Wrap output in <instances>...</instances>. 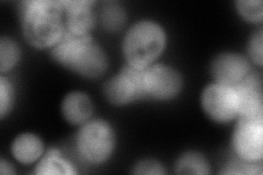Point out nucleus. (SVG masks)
I'll return each mask as SVG.
<instances>
[{
    "mask_svg": "<svg viewBox=\"0 0 263 175\" xmlns=\"http://www.w3.org/2000/svg\"><path fill=\"white\" fill-rule=\"evenodd\" d=\"M19 15L22 34L35 48H52L65 32L60 0H27L20 4Z\"/></svg>",
    "mask_w": 263,
    "mask_h": 175,
    "instance_id": "1",
    "label": "nucleus"
},
{
    "mask_svg": "<svg viewBox=\"0 0 263 175\" xmlns=\"http://www.w3.org/2000/svg\"><path fill=\"white\" fill-rule=\"evenodd\" d=\"M51 55L64 68L85 78L101 77L109 68L108 55L91 34L77 35L65 31L51 48Z\"/></svg>",
    "mask_w": 263,
    "mask_h": 175,
    "instance_id": "2",
    "label": "nucleus"
},
{
    "mask_svg": "<svg viewBox=\"0 0 263 175\" xmlns=\"http://www.w3.org/2000/svg\"><path fill=\"white\" fill-rule=\"evenodd\" d=\"M167 45V35L159 23L138 21L129 28L123 40V54L126 64L145 69L158 60Z\"/></svg>",
    "mask_w": 263,
    "mask_h": 175,
    "instance_id": "3",
    "label": "nucleus"
},
{
    "mask_svg": "<svg viewBox=\"0 0 263 175\" xmlns=\"http://www.w3.org/2000/svg\"><path fill=\"white\" fill-rule=\"evenodd\" d=\"M115 140V131L111 124L101 119H95L81 125L75 136V148L84 162L101 164L113 154Z\"/></svg>",
    "mask_w": 263,
    "mask_h": 175,
    "instance_id": "4",
    "label": "nucleus"
},
{
    "mask_svg": "<svg viewBox=\"0 0 263 175\" xmlns=\"http://www.w3.org/2000/svg\"><path fill=\"white\" fill-rule=\"evenodd\" d=\"M144 70L126 64L119 73L105 82L103 92L114 105H127L147 99L144 88Z\"/></svg>",
    "mask_w": 263,
    "mask_h": 175,
    "instance_id": "5",
    "label": "nucleus"
},
{
    "mask_svg": "<svg viewBox=\"0 0 263 175\" xmlns=\"http://www.w3.org/2000/svg\"><path fill=\"white\" fill-rule=\"evenodd\" d=\"M235 155L249 162H262L263 116L238 118L232 137Z\"/></svg>",
    "mask_w": 263,
    "mask_h": 175,
    "instance_id": "6",
    "label": "nucleus"
},
{
    "mask_svg": "<svg viewBox=\"0 0 263 175\" xmlns=\"http://www.w3.org/2000/svg\"><path fill=\"white\" fill-rule=\"evenodd\" d=\"M202 107L209 118L217 123H227L238 118L239 104L235 87L213 82L203 90Z\"/></svg>",
    "mask_w": 263,
    "mask_h": 175,
    "instance_id": "7",
    "label": "nucleus"
},
{
    "mask_svg": "<svg viewBox=\"0 0 263 175\" xmlns=\"http://www.w3.org/2000/svg\"><path fill=\"white\" fill-rule=\"evenodd\" d=\"M182 87V77L171 66L153 64L144 70V88L147 99L169 101L179 95Z\"/></svg>",
    "mask_w": 263,
    "mask_h": 175,
    "instance_id": "8",
    "label": "nucleus"
},
{
    "mask_svg": "<svg viewBox=\"0 0 263 175\" xmlns=\"http://www.w3.org/2000/svg\"><path fill=\"white\" fill-rule=\"evenodd\" d=\"M211 73L214 82L234 87L250 73V64L239 54L223 53L213 60Z\"/></svg>",
    "mask_w": 263,
    "mask_h": 175,
    "instance_id": "9",
    "label": "nucleus"
},
{
    "mask_svg": "<svg viewBox=\"0 0 263 175\" xmlns=\"http://www.w3.org/2000/svg\"><path fill=\"white\" fill-rule=\"evenodd\" d=\"M234 87L238 96V104H239L238 118L263 116L262 79L259 74L250 72Z\"/></svg>",
    "mask_w": 263,
    "mask_h": 175,
    "instance_id": "10",
    "label": "nucleus"
},
{
    "mask_svg": "<svg viewBox=\"0 0 263 175\" xmlns=\"http://www.w3.org/2000/svg\"><path fill=\"white\" fill-rule=\"evenodd\" d=\"M91 0H62L65 31L77 35H89L95 27Z\"/></svg>",
    "mask_w": 263,
    "mask_h": 175,
    "instance_id": "11",
    "label": "nucleus"
},
{
    "mask_svg": "<svg viewBox=\"0 0 263 175\" xmlns=\"http://www.w3.org/2000/svg\"><path fill=\"white\" fill-rule=\"evenodd\" d=\"M62 114L68 123L81 126L92 118L93 103L91 98L80 91L68 93L62 101Z\"/></svg>",
    "mask_w": 263,
    "mask_h": 175,
    "instance_id": "12",
    "label": "nucleus"
},
{
    "mask_svg": "<svg viewBox=\"0 0 263 175\" xmlns=\"http://www.w3.org/2000/svg\"><path fill=\"white\" fill-rule=\"evenodd\" d=\"M11 152L16 161L22 164H33L44 154V145L41 138L31 132L16 136L12 141Z\"/></svg>",
    "mask_w": 263,
    "mask_h": 175,
    "instance_id": "13",
    "label": "nucleus"
},
{
    "mask_svg": "<svg viewBox=\"0 0 263 175\" xmlns=\"http://www.w3.org/2000/svg\"><path fill=\"white\" fill-rule=\"evenodd\" d=\"M34 173L37 175H73L76 170L73 165L63 157L61 150L52 148L39 160Z\"/></svg>",
    "mask_w": 263,
    "mask_h": 175,
    "instance_id": "14",
    "label": "nucleus"
},
{
    "mask_svg": "<svg viewBox=\"0 0 263 175\" xmlns=\"http://www.w3.org/2000/svg\"><path fill=\"white\" fill-rule=\"evenodd\" d=\"M175 171L177 174L206 175L210 173V165L201 153L187 151L177 160Z\"/></svg>",
    "mask_w": 263,
    "mask_h": 175,
    "instance_id": "15",
    "label": "nucleus"
},
{
    "mask_svg": "<svg viewBox=\"0 0 263 175\" xmlns=\"http://www.w3.org/2000/svg\"><path fill=\"white\" fill-rule=\"evenodd\" d=\"M20 61V48L10 37L0 40V72L2 74L13 69Z\"/></svg>",
    "mask_w": 263,
    "mask_h": 175,
    "instance_id": "16",
    "label": "nucleus"
},
{
    "mask_svg": "<svg viewBox=\"0 0 263 175\" xmlns=\"http://www.w3.org/2000/svg\"><path fill=\"white\" fill-rule=\"evenodd\" d=\"M221 174H248L254 175L262 174V162H249L239 158L235 157L234 159L229 160L224 169L220 171Z\"/></svg>",
    "mask_w": 263,
    "mask_h": 175,
    "instance_id": "17",
    "label": "nucleus"
},
{
    "mask_svg": "<svg viewBox=\"0 0 263 175\" xmlns=\"http://www.w3.org/2000/svg\"><path fill=\"white\" fill-rule=\"evenodd\" d=\"M237 10L242 18L251 23H260L263 20V3L261 0H239L236 2Z\"/></svg>",
    "mask_w": 263,
    "mask_h": 175,
    "instance_id": "18",
    "label": "nucleus"
},
{
    "mask_svg": "<svg viewBox=\"0 0 263 175\" xmlns=\"http://www.w3.org/2000/svg\"><path fill=\"white\" fill-rule=\"evenodd\" d=\"M101 21L103 27L110 30L120 29L125 21V12L115 4H108L101 12Z\"/></svg>",
    "mask_w": 263,
    "mask_h": 175,
    "instance_id": "19",
    "label": "nucleus"
},
{
    "mask_svg": "<svg viewBox=\"0 0 263 175\" xmlns=\"http://www.w3.org/2000/svg\"><path fill=\"white\" fill-rule=\"evenodd\" d=\"M14 104V88L12 82L4 77H0V119L4 120L9 115Z\"/></svg>",
    "mask_w": 263,
    "mask_h": 175,
    "instance_id": "20",
    "label": "nucleus"
},
{
    "mask_svg": "<svg viewBox=\"0 0 263 175\" xmlns=\"http://www.w3.org/2000/svg\"><path fill=\"white\" fill-rule=\"evenodd\" d=\"M263 32L260 29L259 31L254 32V34L251 36L249 44H248V54L250 60L258 65L259 67L262 66L263 63Z\"/></svg>",
    "mask_w": 263,
    "mask_h": 175,
    "instance_id": "21",
    "label": "nucleus"
},
{
    "mask_svg": "<svg viewBox=\"0 0 263 175\" xmlns=\"http://www.w3.org/2000/svg\"><path fill=\"white\" fill-rule=\"evenodd\" d=\"M134 174H154V175H161L166 173L162 164L154 159H145L139 161L134 168Z\"/></svg>",
    "mask_w": 263,
    "mask_h": 175,
    "instance_id": "22",
    "label": "nucleus"
},
{
    "mask_svg": "<svg viewBox=\"0 0 263 175\" xmlns=\"http://www.w3.org/2000/svg\"><path fill=\"white\" fill-rule=\"evenodd\" d=\"M0 173L2 174H15V171L13 170V166L9 163L7 162L4 158H2V160H0Z\"/></svg>",
    "mask_w": 263,
    "mask_h": 175,
    "instance_id": "23",
    "label": "nucleus"
}]
</instances>
